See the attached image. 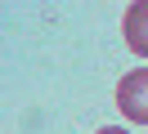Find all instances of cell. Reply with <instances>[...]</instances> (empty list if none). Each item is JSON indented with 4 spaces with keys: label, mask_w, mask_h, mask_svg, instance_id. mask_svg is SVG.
<instances>
[{
    "label": "cell",
    "mask_w": 148,
    "mask_h": 134,
    "mask_svg": "<svg viewBox=\"0 0 148 134\" xmlns=\"http://www.w3.org/2000/svg\"><path fill=\"white\" fill-rule=\"evenodd\" d=\"M121 36H126V45H130L135 54H144V58H148V0H135V5H126Z\"/></svg>",
    "instance_id": "cell-2"
},
{
    "label": "cell",
    "mask_w": 148,
    "mask_h": 134,
    "mask_svg": "<svg viewBox=\"0 0 148 134\" xmlns=\"http://www.w3.org/2000/svg\"><path fill=\"white\" fill-rule=\"evenodd\" d=\"M117 107H121L126 121L148 125V67H135V71L121 76V85H117Z\"/></svg>",
    "instance_id": "cell-1"
},
{
    "label": "cell",
    "mask_w": 148,
    "mask_h": 134,
    "mask_svg": "<svg viewBox=\"0 0 148 134\" xmlns=\"http://www.w3.org/2000/svg\"><path fill=\"white\" fill-rule=\"evenodd\" d=\"M94 134H130V130H121V125H103V130H94Z\"/></svg>",
    "instance_id": "cell-3"
}]
</instances>
